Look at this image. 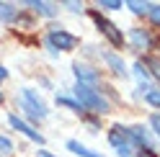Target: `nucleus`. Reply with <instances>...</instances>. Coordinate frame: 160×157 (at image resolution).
Instances as JSON below:
<instances>
[{
  "mask_svg": "<svg viewBox=\"0 0 160 157\" xmlns=\"http://www.w3.org/2000/svg\"><path fill=\"white\" fill-rule=\"evenodd\" d=\"M150 5H152V3H139V0H127V3H124V8H129V13H134L139 18L150 13Z\"/></svg>",
  "mask_w": 160,
  "mask_h": 157,
  "instance_id": "nucleus-15",
  "label": "nucleus"
},
{
  "mask_svg": "<svg viewBox=\"0 0 160 157\" xmlns=\"http://www.w3.org/2000/svg\"><path fill=\"white\" fill-rule=\"evenodd\" d=\"M106 139H108V144H111V150L116 152V157H134L137 155L134 147H132V142H129L127 126H122V124H114L111 129H108Z\"/></svg>",
  "mask_w": 160,
  "mask_h": 157,
  "instance_id": "nucleus-6",
  "label": "nucleus"
},
{
  "mask_svg": "<svg viewBox=\"0 0 160 157\" xmlns=\"http://www.w3.org/2000/svg\"><path fill=\"white\" fill-rule=\"evenodd\" d=\"M142 101L150 106V108H158V111H160V88L152 85V88H150V90L142 95Z\"/></svg>",
  "mask_w": 160,
  "mask_h": 157,
  "instance_id": "nucleus-17",
  "label": "nucleus"
},
{
  "mask_svg": "<svg viewBox=\"0 0 160 157\" xmlns=\"http://www.w3.org/2000/svg\"><path fill=\"white\" fill-rule=\"evenodd\" d=\"M18 16H21V8H18L16 3L0 0V23H16Z\"/></svg>",
  "mask_w": 160,
  "mask_h": 157,
  "instance_id": "nucleus-12",
  "label": "nucleus"
},
{
  "mask_svg": "<svg viewBox=\"0 0 160 157\" xmlns=\"http://www.w3.org/2000/svg\"><path fill=\"white\" fill-rule=\"evenodd\" d=\"M150 131H152V136L160 142V111L150 116Z\"/></svg>",
  "mask_w": 160,
  "mask_h": 157,
  "instance_id": "nucleus-21",
  "label": "nucleus"
},
{
  "mask_svg": "<svg viewBox=\"0 0 160 157\" xmlns=\"http://www.w3.org/2000/svg\"><path fill=\"white\" fill-rule=\"evenodd\" d=\"M72 75H75V83L101 88V70L93 67V64H88V62H72Z\"/></svg>",
  "mask_w": 160,
  "mask_h": 157,
  "instance_id": "nucleus-7",
  "label": "nucleus"
},
{
  "mask_svg": "<svg viewBox=\"0 0 160 157\" xmlns=\"http://www.w3.org/2000/svg\"><path fill=\"white\" fill-rule=\"evenodd\" d=\"M65 147L72 155H78V157H106V155H101V152H96V150H91V147H85V144H80L78 139H67L65 142Z\"/></svg>",
  "mask_w": 160,
  "mask_h": 157,
  "instance_id": "nucleus-13",
  "label": "nucleus"
},
{
  "mask_svg": "<svg viewBox=\"0 0 160 157\" xmlns=\"http://www.w3.org/2000/svg\"><path fill=\"white\" fill-rule=\"evenodd\" d=\"M62 8H67L70 13H75V16H83V3H72V0H67V3H59Z\"/></svg>",
  "mask_w": 160,
  "mask_h": 157,
  "instance_id": "nucleus-22",
  "label": "nucleus"
},
{
  "mask_svg": "<svg viewBox=\"0 0 160 157\" xmlns=\"http://www.w3.org/2000/svg\"><path fill=\"white\" fill-rule=\"evenodd\" d=\"M96 8H101V11H122L124 3H122V0H98Z\"/></svg>",
  "mask_w": 160,
  "mask_h": 157,
  "instance_id": "nucleus-19",
  "label": "nucleus"
},
{
  "mask_svg": "<svg viewBox=\"0 0 160 157\" xmlns=\"http://www.w3.org/2000/svg\"><path fill=\"white\" fill-rule=\"evenodd\" d=\"M145 67H147V72L150 77H152L155 83H160V57H145Z\"/></svg>",
  "mask_w": 160,
  "mask_h": 157,
  "instance_id": "nucleus-16",
  "label": "nucleus"
},
{
  "mask_svg": "<svg viewBox=\"0 0 160 157\" xmlns=\"http://www.w3.org/2000/svg\"><path fill=\"white\" fill-rule=\"evenodd\" d=\"M36 157H59V155H52V152H49V150H44V147H42V150L36 152Z\"/></svg>",
  "mask_w": 160,
  "mask_h": 157,
  "instance_id": "nucleus-24",
  "label": "nucleus"
},
{
  "mask_svg": "<svg viewBox=\"0 0 160 157\" xmlns=\"http://www.w3.org/2000/svg\"><path fill=\"white\" fill-rule=\"evenodd\" d=\"M127 134H129V142H132L134 152L147 155V157H158V139L152 136L150 126H145V124H132V126H127Z\"/></svg>",
  "mask_w": 160,
  "mask_h": 157,
  "instance_id": "nucleus-4",
  "label": "nucleus"
},
{
  "mask_svg": "<svg viewBox=\"0 0 160 157\" xmlns=\"http://www.w3.org/2000/svg\"><path fill=\"white\" fill-rule=\"evenodd\" d=\"M78 44H80V39L75 34H70L65 26H49L47 34H44V49H47V54L52 59H59L62 52L78 49Z\"/></svg>",
  "mask_w": 160,
  "mask_h": 157,
  "instance_id": "nucleus-2",
  "label": "nucleus"
},
{
  "mask_svg": "<svg viewBox=\"0 0 160 157\" xmlns=\"http://www.w3.org/2000/svg\"><path fill=\"white\" fill-rule=\"evenodd\" d=\"M98 59H101V62L106 64V70H111L116 77H122V80L129 77L127 62L122 59V54H119V52H114V49H98Z\"/></svg>",
  "mask_w": 160,
  "mask_h": 157,
  "instance_id": "nucleus-8",
  "label": "nucleus"
},
{
  "mask_svg": "<svg viewBox=\"0 0 160 157\" xmlns=\"http://www.w3.org/2000/svg\"><path fill=\"white\" fill-rule=\"evenodd\" d=\"M31 13L42 16V18H57L59 11H62V5L59 3H49V0H28V3H23Z\"/></svg>",
  "mask_w": 160,
  "mask_h": 157,
  "instance_id": "nucleus-11",
  "label": "nucleus"
},
{
  "mask_svg": "<svg viewBox=\"0 0 160 157\" xmlns=\"http://www.w3.org/2000/svg\"><path fill=\"white\" fill-rule=\"evenodd\" d=\"M91 18H93V23H96V28L101 31L106 39H108V44H111L114 49H122L124 46V41H127V36L122 34V28H119L114 21H108V18L101 13V11H91Z\"/></svg>",
  "mask_w": 160,
  "mask_h": 157,
  "instance_id": "nucleus-5",
  "label": "nucleus"
},
{
  "mask_svg": "<svg viewBox=\"0 0 160 157\" xmlns=\"http://www.w3.org/2000/svg\"><path fill=\"white\" fill-rule=\"evenodd\" d=\"M127 41H129L132 49H137V52H150V49L155 46L152 31H150V28H142V26H132V28H129Z\"/></svg>",
  "mask_w": 160,
  "mask_h": 157,
  "instance_id": "nucleus-9",
  "label": "nucleus"
},
{
  "mask_svg": "<svg viewBox=\"0 0 160 157\" xmlns=\"http://www.w3.org/2000/svg\"><path fill=\"white\" fill-rule=\"evenodd\" d=\"M72 93H75L78 103L83 106V111H85V113H93V116H98V119H101L103 113L111 111V101H108L106 90H101V88H91V85L75 83Z\"/></svg>",
  "mask_w": 160,
  "mask_h": 157,
  "instance_id": "nucleus-1",
  "label": "nucleus"
},
{
  "mask_svg": "<svg viewBox=\"0 0 160 157\" xmlns=\"http://www.w3.org/2000/svg\"><path fill=\"white\" fill-rule=\"evenodd\" d=\"M8 77H11V70H8L5 64H0V83H5Z\"/></svg>",
  "mask_w": 160,
  "mask_h": 157,
  "instance_id": "nucleus-23",
  "label": "nucleus"
},
{
  "mask_svg": "<svg viewBox=\"0 0 160 157\" xmlns=\"http://www.w3.org/2000/svg\"><path fill=\"white\" fill-rule=\"evenodd\" d=\"M16 103H18V108H21L31 121H47L49 113H52L49 106H47V101L39 95V90H34V88H28V85H23L21 90H18Z\"/></svg>",
  "mask_w": 160,
  "mask_h": 157,
  "instance_id": "nucleus-3",
  "label": "nucleus"
},
{
  "mask_svg": "<svg viewBox=\"0 0 160 157\" xmlns=\"http://www.w3.org/2000/svg\"><path fill=\"white\" fill-rule=\"evenodd\" d=\"M8 124H11V129H16L18 134H23L28 142H34V144H44L47 139H44V134L42 131H36L31 124H28L26 119H21L18 113H8Z\"/></svg>",
  "mask_w": 160,
  "mask_h": 157,
  "instance_id": "nucleus-10",
  "label": "nucleus"
},
{
  "mask_svg": "<svg viewBox=\"0 0 160 157\" xmlns=\"http://www.w3.org/2000/svg\"><path fill=\"white\" fill-rule=\"evenodd\" d=\"M57 106H62V108H67V111H72V113H80V116H85V111H83V106L78 103V98H72V95H67V93H57Z\"/></svg>",
  "mask_w": 160,
  "mask_h": 157,
  "instance_id": "nucleus-14",
  "label": "nucleus"
},
{
  "mask_svg": "<svg viewBox=\"0 0 160 157\" xmlns=\"http://www.w3.org/2000/svg\"><path fill=\"white\" fill-rule=\"evenodd\" d=\"M16 152V147H13V142L8 139L5 134H0V157H11Z\"/></svg>",
  "mask_w": 160,
  "mask_h": 157,
  "instance_id": "nucleus-18",
  "label": "nucleus"
},
{
  "mask_svg": "<svg viewBox=\"0 0 160 157\" xmlns=\"http://www.w3.org/2000/svg\"><path fill=\"white\" fill-rule=\"evenodd\" d=\"M134 157H147V155H139V152H137V155H134Z\"/></svg>",
  "mask_w": 160,
  "mask_h": 157,
  "instance_id": "nucleus-25",
  "label": "nucleus"
},
{
  "mask_svg": "<svg viewBox=\"0 0 160 157\" xmlns=\"http://www.w3.org/2000/svg\"><path fill=\"white\" fill-rule=\"evenodd\" d=\"M147 18H150V23H152L155 28H160V3H152V5H150Z\"/></svg>",
  "mask_w": 160,
  "mask_h": 157,
  "instance_id": "nucleus-20",
  "label": "nucleus"
}]
</instances>
